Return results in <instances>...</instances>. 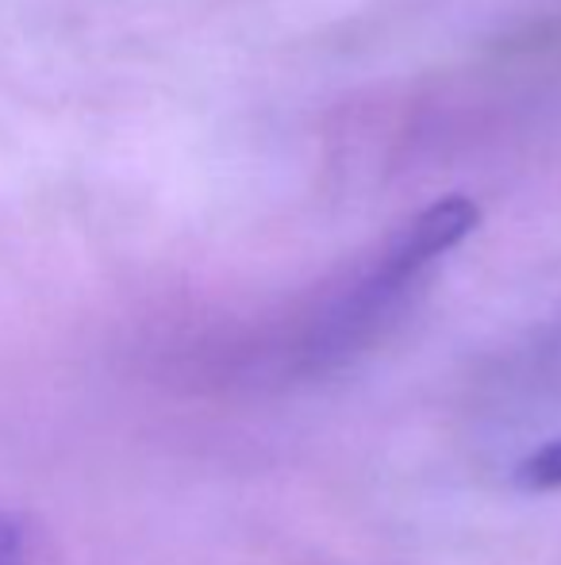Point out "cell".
<instances>
[{
    "instance_id": "cell-1",
    "label": "cell",
    "mask_w": 561,
    "mask_h": 565,
    "mask_svg": "<svg viewBox=\"0 0 561 565\" xmlns=\"http://www.w3.org/2000/svg\"><path fill=\"white\" fill-rule=\"evenodd\" d=\"M477 227V204L465 196H446L434 201L431 209H423L377 258V266L346 292L335 305V312L327 316L320 331H315V354L327 350H346L358 335H366L392 305L408 292V285L423 274L431 262H439L442 254L454 250L462 238H470V231Z\"/></svg>"
},
{
    "instance_id": "cell-2",
    "label": "cell",
    "mask_w": 561,
    "mask_h": 565,
    "mask_svg": "<svg viewBox=\"0 0 561 565\" xmlns=\"http://www.w3.org/2000/svg\"><path fill=\"white\" fill-rule=\"evenodd\" d=\"M516 481L531 492H558L561 489V435L519 461Z\"/></svg>"
},
{
    "instance_id": "cell-3",
    "label": "cell",
    "mask_w": 561,
    "mask_h": 565,
    "mask_svg": "<svg viewBox=\"0 0 561 565\" xmlns=\"http://www.w3.org/2000/svg\"><path fill=\"white\" fill-rule=\"evenodd\" d=\"M0 565H28V535L12 512H0Z\"/></svg>"
}]
</instances>
